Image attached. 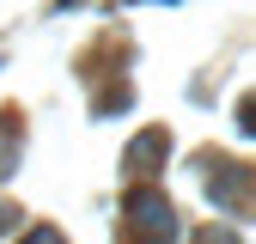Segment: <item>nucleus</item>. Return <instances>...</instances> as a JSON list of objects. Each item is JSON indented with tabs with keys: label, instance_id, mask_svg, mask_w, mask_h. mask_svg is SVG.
Here are the masks:
<instances>
[{
	"label": "nucleus",
	"instance_id": "f257e3e1",
	"mask_svg": "<svg viewBox=\"0 0 256 244\" xmlns=\"http://www.w3.org/2000/svg\"><path fill=\"white\" fill-rule=\"evenodd\" d=\"M122 214H128L140 232H165V238L177 232V214H171V202L158 196V190H128V196H122Z\"/></svg>",
	"mask_w": 256,
	"mask_h": 244
},
{
	"label": "nucleus",
	"instance_id": "f03ea898",
	"mask_svg": "<svg viewBox=\"0 0 256 244\" xmlns=\"http://www.w3.org/2000/svg\"><path fill=\"white\" fill-rule=\"evenodd\" d=\"M244 190H250V177H244V165H220L214 177H208V202H220V208H238L244 202Z\"/></svg>",
	"mask_w": 256,
	"mask_h": 244
},
{
	"label": "nucleus",
	"instance_id": "7ed1b4c3",
	"mask_svg": "<svg viewBox=\"0 0 256 244\" xmlns=\"http://www.w3.org/2000/svg\"><path fill=\"white\" fill-rule=\"evenodd\" d=\"M165 152H171V134H165V128H146L134 146H128V159H122V165H128V171H152Z\"/></svg>",
	"mask_w": 256,
	"mask_h": 244
},
{
	"label": "nucleus",
	"instance_id": "20e7f679",
	"mask_svg": "<svg viewBox=\"0 0 256 244\" xmlns=\"http://www.w3.org/2000/svg\"><path fill=\"white\" fill-rule=\"evenodd\" d=\"M12 165H18V134L0 128V177H12Z\"/></svg>",
	"mask_w": 256,
	"mask_h": 244
},
{
	"label": "nucleus",
	"instance_id": "39448f33",
	"mask_svg": "<svg viewBox=\"0 0 256 244\" xmlns=\"http://www.w3.org/2000/svg\"><path fill=\"white\" fill-rule=\"evenodd\" d=\"M238 128L256 140V98H244V110H238Z\"/></svg>",
	"mask_w": 256,
	"mask_h": 244
},
{
	"label": "nucleus",
	"instance_id": "423d86ee",
	"mask_svg": "<svg viewBox=\"0 0 256 244\" xmlns=\"http://www.w3.org/2000/svg\"><path fill=\"white\" fill-rule=\"evenodd\" d=\"M24 244H61V232H55V226H37V232L24 238Z\"/></svg>",
	"mask_w": 256,
	"mask_h": 244
},
{
	"label": "nucleus",
	"instance_id": "0eeeda50",
	"mask_svg": "<svg viewBox=\"0 0 256 244\" xmlns=\"http://www.w3.org/2000/svg\"><path fill=\"white\" fill-rule=\"evenodd\" d=\"M12 220H18V214H12L6 202H0V238H6V232H12Z\"/></svg>",
	"mask_w": 256,
	"mask_h": 244
}]
</instances>
